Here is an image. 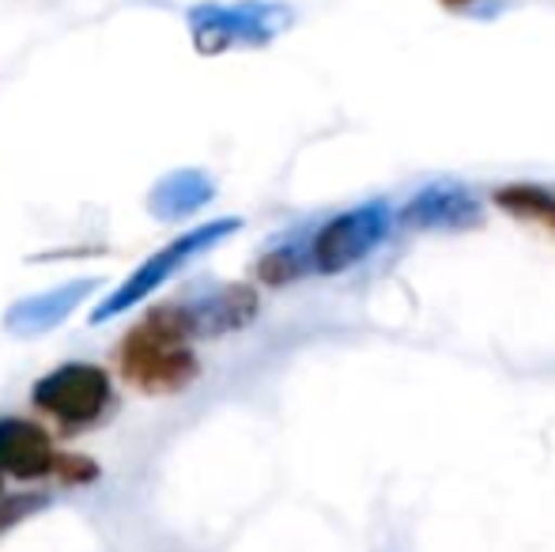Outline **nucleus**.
<instances>
[{
    "instance_id": "1",
    "label": "nucleus",
    "mask_w": 555,
    "mask_h": 552,
    "mask_svg": "<svg viewBox=\"0 0 555 552\" xmlns=\"http://www.w3.org/2000/svg\"><path fill=\"white\" fill-rule=\"evenodd\" d=\"M117 368L147 398L185 390L201 371L190 337H185V330L175 322V314L167 307L152 310L144 322H137L125 333Z\"/></svg>"
},
{
    "instance_id": "2",
    "label": "nucleus",
    "mask_w": 555,
    "mask_h": 552,
    "mask_svg": "<svg viewBox=\"0 0 555 552\" xmlns=\"http://www.w3.org/2000/svg\"><path fill=\"white\" fill-rule=\"evenodd\" d=\"M292 8L272 0H242V4H197L190 8V35L197 53L216 57L234 46H264L292 27Z\"/></svg>"
},
{
    "instance_id": "3",
    "label": "nucleus",
    "mask_w": 555,
    "mask_h": 552,
    "mask_svg": "<svg viewBox=\"0 0 555 552\" xmlns=\"http://www.w3.org/2000/svg\"><path fill=\"white\" fill-rule=\"evenodd\" d=\"M234 231H238V220L201 223V228L185 231L182 239L167 243L163 251H155L152 258L144 261V266H137V273L125 280L121 287H114V292L106 295L103 303H99L95 314H91V325H103V322H111V318L125 314V310H132L137 303H144L147 295H152L155 287L167 284V280L185 266V261H193L197 254L212 251L216 243H223V239H227V235H234Z\"/></svg>"
},
{
    "instance_id": "4",
    "label": "nucleus",
    "mask_w": 555,
    "mask_h": 552,
    "mask_svg": "<svg viewBox=\"0 0 555 552\" xmlns=\"http://www.w3.org/2000/svg\"><path fill=\"white\" fill-rule=\"evenodd\" d=\"M30 401L61 427H91L111 413L114 386L111 375L95 363H65L38 378Z\"/></svg>"
},
{
    "instance_id": "5",
    "label": "nucleus",
    "mask_w": 555,
    "mask_h": 552,
    "mask_svg": "<svg viewBox=\"0 0 555 552\" xmlns=\"http://www.w3.org/2000/svg\"><path fill=\"white\" fill-rule=\"evenodd\" d=\"M170 314L185 330V337H212L254 318V292L249 287H220V292L190 295L182 303H170Z\"/></svg>"
},
{
    "instance_id": "6",
    "label": "nucleus",
    "mask_w": 555,
    "mask_h": 552,
    "mask_svg": "<svg viewBox=\"0 0 555 552\" xmlns=\"http://www.w3.org/2000/svg\"><path fill=\"white\" fill-rule=\"evenodd\" d=\"M53 465H57V450L46 427L23 416L0 420V477L38 480L53 473Z\"/></svg>"
},
{
    "instance_id": "7",
    "label": "nucleus",
    "mask_w": 555,
    "mask_h": 552,
    "mask_svg": "<svg viewBox=\"0 0 555 552\" xmlns=\"http://www.w3.org/2000/svg\"><path fill=\"white\" fill-rule=\"evenodd\" d=\"M91 292H95V280H73V284H57L50 292L27 295V299L8 307L4 330L15 333V337H38V333L57 330Z\"/></svg>"
},
{
    "instance_id": "8",
    "label": "nucleus",
    "mask_w": 555,
    "mask_h": 552,
    "mask_svg": "<svg viewBox=\"0 0 555 552\" xmlns=\"http://www.w3.org/2000/svg\"><path fill=\"white\" fill-rule=\"evenodd\" d=\"M212 178L205 170H175V175L159 178L152 185V197H147V213L163 223H175L193 216L197 208H205L212 201Z\"/></svg>"
},
{
    "instance_id": "9",
    "label": "nucleus",
    "mask_w": 555,
    "mask_h": 552,
    "mask_svg": "<svg viewBox=\"0 0 555 552\" xmlns=\"http://www.w3.org/2000/svg\"><path fill=\"white\" fill-rule=\"evenodd\" d=\"M371 246V223L366 216H340V220L325 223V231L314 239V261L322 273H336L348 261Z\"/></svg>"
},
{
    "instance_id": "10",
    "label": "nucleus",
    "mask_w": 555,
    "mask_h": 552,
    "mask_svg": "<svg viewBox=\"0 0 555 552\" xmlns=\"http://www.w3.org/2000/svg\"><path fill=\"white\" fill-rule=\"evenodd\" d=\"M495 205L506 208L511 216L529 223H541L544 231L555 235V197L544 190H533V185H506V190L495 193Z\"/></svg>"
},
{
    "instance_id": "11",
    "label": "nucleus",
    "mask_w": 555,
    "mask_h": 552,
    "mask_svg": "<svg viewBox=\"0 0 555 552\" xmlns=\"http://www.w3.org/2000/svg\"><path fill=\"white\" fill-rule=\"evenodd\" d=\"M42 508H46V496H8L4 508H0V534H4L8 526L20 523V518L42 511Z\"/></svg>"
},
{
    "instance_id": "12",
    "label": "nucleus",
    "mask_w": 555,
    "mask_h": 552,
    "mask_svg": "<svg viewBox=\"0 0 555 552\" xmlns=\"http://www.w3.org/2000/svg\"><path fill=\"white\" fill-rule=\"evenodd\" d=\"M446 12L453 15H473V20H488L503 8V0H439Z\"/></svg>"
},
{
    "instance_id": "13",
    "label": "nucleus",
    "mask_w": 555,
    "mask_h": 552,
    "mask_svg": "<svg viewBox=\"0 0 555 552\" xmlns=\"http://www.w3.org/2000/svg\"><path fill=\"white\" fill-rule=\"evenodd\" d=\"M53 473H61V477L73 480V485H83V480H91L99 470H95V462H88V458H57Z\"/></svg>"
}]
</instances>
